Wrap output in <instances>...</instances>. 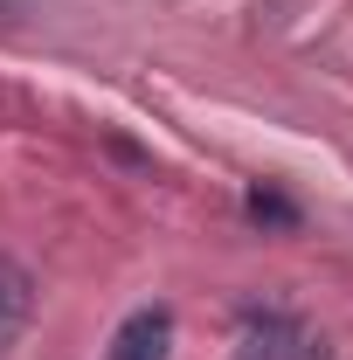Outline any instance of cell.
I'll list each match as a JSON object with an SVG mask.
<instances>
[{
  "mask_svg": "<svg viewBox=\"0 0 353 360\" xmlns=\"http://www.w3.org/2000/svg\"><path fill=\"white\" fill-rule=\"evenodd\" d=\"M167 354H174V312L167 305H139L104 347V360H167Z\"/></svg>",
  "mask_w": 353,
  "mask_h": 360,
  "instance_id": "obj_1",
  "label": "cell"
},
{
  "mask_svg": "<svg viewBox=\"0 0 353 360\" xmlns=\"http://www.w3.org/2000/svg\"><path fill=\"white\" fill-rule=\"evenodd\" d=\"M28 312H35V284H28V270L0 257V360L14 354V340L28 333Z\"/></svg>",
  "mask_w": 353,
  "mask_h": 360,
  "instance_id": "obj_2",
  "label": "cell"
},
{
  "mask_svg": "<svg viewBox=\"0 0 353 360\" xmlns=\"http://www.w3.org/2000/svg\"><path fill=\"white\" fill-rule=\"evenodd\" d=\"M243 208H250V222H264V229H298V208H291L277 187H250Z\"/></svg>",
  "mask_w": 353,
  "mask_h": 360,
  "instance_id": "obj_3",
  "label": "cell"
},
{
  "mask_svg": "<svg viewBox=\"0 0 353 360\" xmlns=\"http://www.w3.org/2000/svg\"><path fill=\"white\" fill-rule=\"evenodd\" d=\"M305 360H326V354H305Z\"/></svg>",
  "mask_w": 353,
  "mask_h": 360,
  "instance_id": "obj_4",
  "label": "cell"
},
{
  "mask_svg": "<svg viewBox=\"0 0 353 360\" xmlns=\"http://www.w3.org/2000/svg\"><path fill=\"white\" fill-rule=\"evenodd\" d=\"M0 7H7V0H0Z\"/></svg>",
  "mask_w": 353,
  "mask_h": 360,
  "instance_id": "obj_5",
  "label": "cell"
}]
</instances>
